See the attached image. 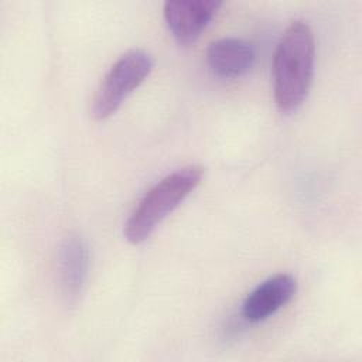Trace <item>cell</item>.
Segmentation results:
<instances>
[{
  "label": "cell",
  "instance_id": "6da1fadb",
  "mask_svg": "<svg viewBox=\"0 0 362 362\" xmlns=\"http://www.w3.org/2000/svg\"><path fill=\"white\" fill-rule=\"evenodd\" d=\"M315 62V40L304 20L291 21L277 42L273 58L274 103L281 113H288L305 100Z\"/></svg>",
  "mask_w": 362,
  "mask_h": 362
},
{
  "label": "cell",
  "instance_id": "7a4b0ae2",
  "mask_svg": "<svg viewBox=\"0 0 362 362\" xmlns=\"http://www.w3.org/2000/svg\"><path fill=\"white\" fill-rule=\"evenodd\" d=\"M202 168L199 165L181 167L157 181L130 212L123 235L132 245L147 240L163 221L199 185Z\"/></svg>",
  "mask_w": 362,
  "mask_h": 362
},
{
  "label": "cell",
  "instance_id": "3957f363",
  "mask_svg": "<svg viewBox=\"0 0 362 362\" xmlns=\"http://www.w3.org/2000/svg\"><path fill=\"white\" fill-rule=\"evenodd\" d=\"M153 57L144 49H130L120 55L109 68L92 99L90 115L105 120L115 115L123 102L151 74Z\"/></svg>",
  "mask_w": 362,
  "mask_h": 362
},
{
  "label": "cell",
  "instance_id": "277c9868",
  "mask_svg": "<svg viewBox=\"0 0 362 362\" xmlns=\"http://www.w3.org/2000/svg\"><path fill=\"white\" fill-rule=\"evenodd\" d=\"M55 272L62 298L68 304H75L83 291L89 273V249L79 233H68L58 243Z\"/></svg>",
  "mask_w": 362,
  "mask_h": 362
},
{
  "label": "cell",
  "instance_id": "5b68a950",
  "mask_svg": "<svg viewBox=\"0 0 362 362\" xmlns=\"http://www.w3.org/2000/svg\"><path fill=\"white\" fill-rule=\"evenodd\" d=\"M218 0H174L164 3V20L180 45L194 44L221 8Z\"/></svg>",
  "mask_w": 362,
  "mask_h": 362
},
{
  "label": "cell",
  "instance_id": "8992f818",
  "mask_svg": "<svg viewBox=\"0 0 362 362\" xmlns=\"http://www.w3.org/2000/svg\"><path fill=\"white\" fill-rule=\"evenodd\" d=\"M297 280L288 273H276L259 283L243 300L242 315L249 322H260L291 301Z\"/></svg>",
  "mask_w": 362,
  "mask_h": 362
},
{
  "label": "cell",
  "instance_id": "52a82bcc",
  "mask_svg": "<svg viewBox=\"0 0 362 362\" xmlns=\"http://www.w3.org/2000/svg\"><path fill=\"white\" fill-rule=\"evenodd\" d=\"M256 52L250 42L238 37H222L206 49L209 69L219 78L235 79L246 75L255 65Z\"/></svg>",
  "mask_w": 362,
  "mask_h": 362
}]
</instances>
